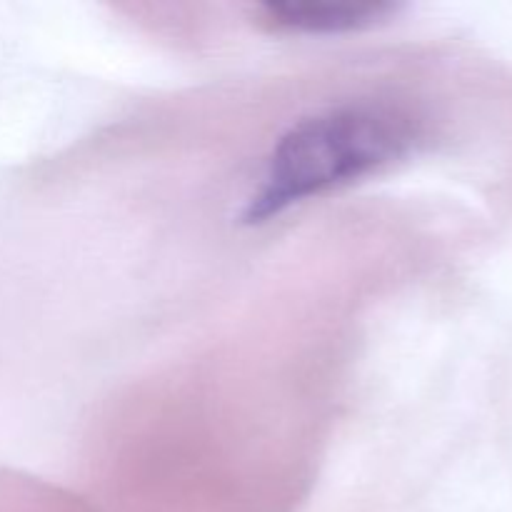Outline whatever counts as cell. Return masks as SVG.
<instances>
[{"instance_id":"1","label":"cell","mask_w":512,"mask_h":512,"mask_svg":"<svg viewBox=\"0 0 512 512\" xmlns=\"http://www.w3.org/2000/svg\"><path fill=\"white\" fill-rule=\"evenodd\" d=\"M420 135L413 110L390 100H350L298 120L270 150L245 205V223H268L398 163Z\"/></svg>"},{"instance_id":"2","label":"cell","mask_w":512,"mask_h":512,"mask_svg":"<svg viewBox=\"0 0 512 512\" xmlns=\"http://www.w3.org/2000/svg\"><path fill=\"white\" fill-rule=\"evenodd\" d=\"M398 5L385 0H303V3H263L255 8L258 23L280 35H340L358 33L385 23Z\"/></svg>"}]
</instances>
